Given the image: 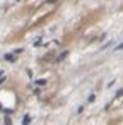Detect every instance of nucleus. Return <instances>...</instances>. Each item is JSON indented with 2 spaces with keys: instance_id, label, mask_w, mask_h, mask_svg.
<instances>
[{
  "instance_id": "nucleus-1",
  "label": "nucleus",
  "mask_w": 123,
  "mask_h": 125,
  "mask_svg": "<svg viewBox=\"0 0 123 125\" xmlns=\"http://www.w3.org/2000/svg\"><path fill=\"white\" fill-rule=\"evenodd\" d=\"M121 48H123V43H121V45H118V46H116V50H121Z\"/></svg>"
}]
</instances>
